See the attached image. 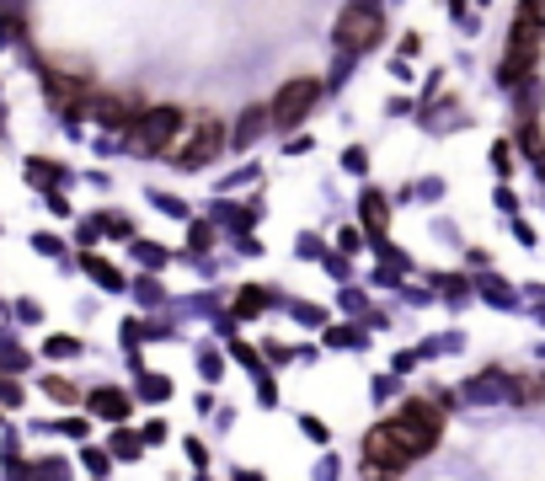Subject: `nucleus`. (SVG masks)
Returning a JSON list of instances; mask_svg holds the SVG:
<instances>
[{
  "mask_svg": "<svg viewBox=\"0 0 545 481\" xmlns=\"http://www.w3.org/2000/svg\"><path fill=\"white\" fill-rule=\"evenodd\" d=\"M220 139H225V129H220V118H188V123H177V134L166 139V161H177V166H204L214 150H220Z\"/></svg>",
  "mask_w": 545,
  "mask_h": 481,
  "instance_id": "nucleus-1",
  "label": "nucleus"
},
{
  "mask_svg": "<svg viewBox=\"0 0 545 481\" xmlns=\"http://www.w3.org/2000/svg\"><path fill=\"white\" fill-rule=\"evenodd\" d=\"M380 33H385V17H380L375 6H348V11L337 17V49H342V54L375 49Z\"/></svg>",
  "mask_w": 545,
  "mask_h": 481,
  "instance_id": "nucleus-2",
  "label": "nucleus"
},
{
  "mask_svg": "<svg viewBox=\"0 0 545 481\" xmlns=\"http://www.w3.org/2000/svg\"><path fill=\"white\" fill-rule=\"evenodd\" d=\"M316 97H321V81L300 75V81H289V86L268 102V123H278V129H294V123H300L310 107H316Z\"/></svg>",
  "mask_w": 545,
  "mask_h": 481,
  "instance_id": "nucleus-3",
  "label": "nucleus"
},
{
  "mask_svg": "<svg viewBox=\"0 0 545 481\" xmlns=\"http://www.w3.org/2000/svg\"><path fill=\"white\" fill-rule=\"evenodd\" d=\"M364 455H369V471H401V465H412L417 460V449L401 439V433L391 423H380V428H369V439H364Z\"/></svg>",
  "mask_w": 545,
  "mask_h": 481,
  "instance_id": "nucleus-4",
  "label": "nucleus"
},
{
  "mask_svg": "<svg viewBox=\"0 0 545 481\" xmlns=\"http://www.w3.org/2000/svg\"><path fill=\"white\" fill-rule=\"evenodd\" d=\"M177 123H182L177 107H145V113L129 123V129H134V145H139V150L161 155V150H166V139L177 134Z\"/></svg>",
  "mask_w": 545,
  "mask_h": 481,
  "instance_id": "nucleus-5",
  "label": "nucleus"
},
{
  "mask_svg": "<svg viewBox=\"0 0 545 481\" xmlns=\"http://www.w3.org/2000/svg\"><path fill=\"white\" fill-rule=\"evenodd\" d=\"M540 33H545V27H535V22H524V17H519V27H513V38H508V81H524V75L535 70Z\"/></svg>",
  "mask_w": 545,
  "mask_h": 481,
  "instance_id": "nucleus-6",
  "label": "nucleus"
},
{
  "mask_svg": "<svg viewBox=\"0 0 545 481\" xmlns=\"http://www.w3.org/2000/svg\"><path fill=\"white\" fill-rule=\"evenodd\" d=\"M43 81H49V91H54V102L59 107H75L86 97V70L81 75H65V70H43Z\"/></svg>",
  "mask_w": 545,
  "mask_h": 481,
  "instance_id": "nucleus-7",
  "label": "nucleus"
},
{
  "mask_svg": "<svg viewBox=\"0 0 545 481\" xmlns=\"http://www.w3.org/2000/svg\"><path fill=\"white\" fill-rule=\"evenodd\" d=\"M97 118L102 123H134L139 113H134V102H123V97H102L97 102Z\"/></svg>",
  "mask_w": 545,
  "mask_h": 481,
  "instance_id": "nucleus-8",
  "label": "nucleus"
},
{
  "mask_svg": "<svg viewBox=\"0 0 545 481\" xmlns=\"http://www.w3.org/2000/svg\"><path fill=\"white\" fill-rule=\"evenodd\" d=\"M91 407H97L102 417H123V412H129V401H123V391H97V396H91Z\"/></svg>",
  "mask_w": 545,
  "mask_h": 481,
  "instance_id": "nucleus-9",
  "label": "nucleus"
},
{
  "mask_svg": "<svg viewBox=\"0 0 545 481\" xmlns=\"http://www.w3.org/2000/svg\"><path fill=\"white\" fill-rule=\"evenodd\" d=\"M519 17H524V22H535V27H545V0H524Z\"/></svg>",
  "mask_w": 545,
  "mask_h": 481,
  "instance_id": "nucleus-10",
  "label": "nucleus"
},
{
  "mask_svg": "<svg viewBox=\"0 0 545 481\" xmlns=\"http://www.w3.org/2000/svg\"><path fill=\"white\" fill-rule=\"evenodd\" d=\"M252 113H257V107H252ZM262 123H268V118H246V123H241V134H236V139H241V145H246V139H252V134L262 129Z\"/></svg>",
  "mask_w": 545,
  "mask_h": 481,
  "instance_id": "nucleus-11",
  "label": "nucleus"
}]
</instances>
